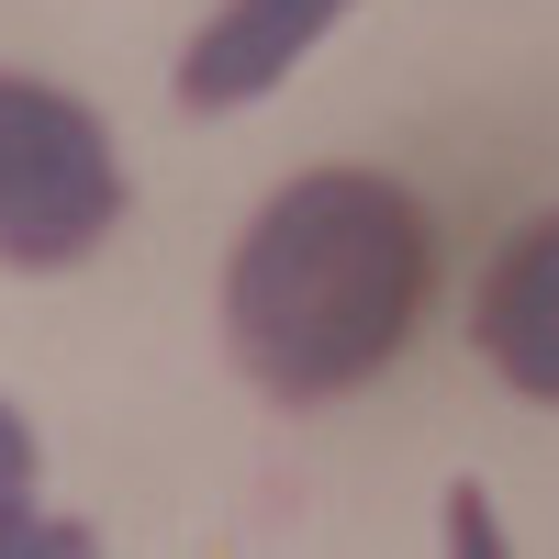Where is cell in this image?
Returning <instances> with one entry per match:
<instances>
[{
	"mask_svg": "<svg viewBox=\"0 0 559 559\" xmlns=\"http://www.w3.org/2000/svg\"><path fill=\"white\" fill-rule=\"evenodd\" d=\"M481 358L503 369V392L559 414V213L503 236V258L481 280Z\"/></svg>",
	"mask_w": 559,
	"mask_h": 559,
	"instance_id": "cell-4",
	"label": "cell"
},
{
	"mask_svg": "<svg viewBox=\"0 0 559 559\" xmlns=\"http://www.w3.org/2000/svg\"><path fill=\"white\" fill-rule=\"evenodd\" d=\"M23 548H90V537L34 515V426L0 403V559H23Z\"/></svg>",
	"mask_w": 559,
	"mask_h": 559,
	"instance_id": "cell-5",
	"label": "cell"
},
{
	"mask_svg": "<svg viewBox=\"0 0 559 559\" xmlns=\"http://www.w3.org/2000/svg\"><path fill=\"white\" fill-rule=\"evenodd\" d=\"M123 224L112 123L57 79L0 68V269H79Z\"/></svg>",
	"mask_w": 559,
	"mask_h": 559,
	"instance_id": "cell-2",
	"label": "cell"
},
{
	"mask_svg": "<svg viewBox=\"0 0 559 559\" xmlns=\"http://www.w3.org/2000/svg\"><path fill=\"white\" fill-rule=\"evenodd\" d=\"M358 0H224V12L179 45V112H247L292 79Z\"/></svg>",
	"mask_w": 559,
	"mask_h": 559,
	"instance_id": "cell-3",
	"label": "cell"
},
{
	"mask_svg": "<svg viewBox=\"0 0 559 559\" xmlns=\"http://www.w3.org/2000/svg\"><path fill=\"white\" fill-rule=\"evenodd\" d=\"M448 548H459V559H492V548H503V526H492L481 481H448Z\"/></svg>",
	"mask_w": 559,
	"mask_h": 559,
	"instance_id": "cell-6",
	"label": "cell"
},
{
	"mask_svg": "<svg viewBox=\"0 0 559 559\" xmlns=\"http://www.w3.org/2000/svg\"><path fill=\"white\" fill-rule=\"evenodd\" d=\"M437 292L426 202L381 168H302L247 213L224 258V347L269 403H347L403 358Z\"/></svg>",
	"mask_w": 559,
	"mask_h": 559,
	"instance_id": "cell-1",
	"label": "cell"
}]
</instances>
